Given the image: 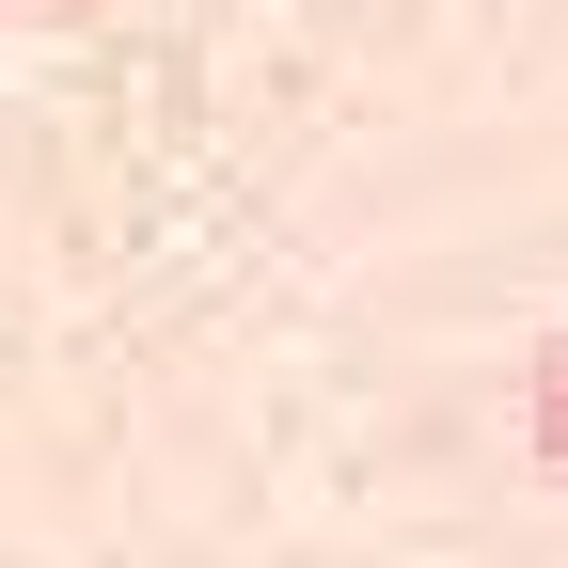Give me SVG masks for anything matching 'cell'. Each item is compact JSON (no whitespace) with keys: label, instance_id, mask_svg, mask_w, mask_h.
I'll return each mask as SVG.
<instances>
[{"label":"cell","instance_id":"obj_1","mask_svg":"<svg viewBox=\"0 0 568 568\" xmlns=\"http://www.w3.org/2000/svg\"><path fill=\"white\" fill-rule=\"evenodd\" d=\"M521 443H537V458L568 474V332L537 347V379H521Z\"/></svg>","mask_w":568,"mask_h":568}]
</instances>
